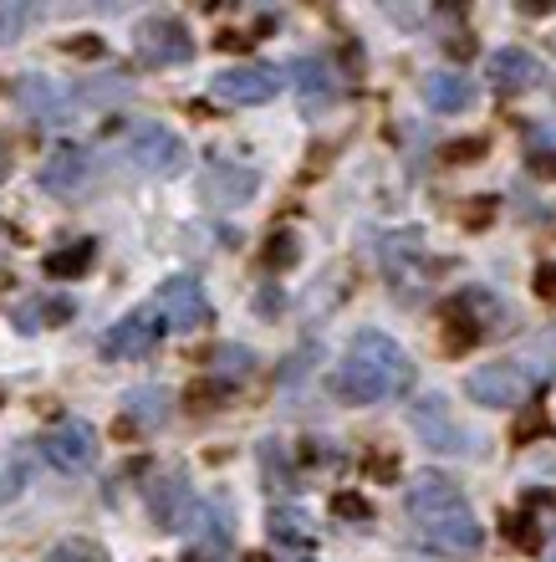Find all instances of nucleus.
<instances>
[{"instance_id":"1","label":"nucleus","mask_w":556,"mask_h":562,"mask_svg":"<svg viewBox=\"0 0 556 562\" xmlns=\"http://www.w3.org/2000/svg\"><path fill=\"white\" fill-rule=\"evenodd\" d=\"M404 502H409L413 537L429 552H440V558H475L485 548V527L475 521V512H469V502L459 496V486H454L450 475L424 471L409 486Z\"/></svg>"},{"instance_id":"2","label":"nucleus","mask_w":556,"mask_h":562,"mask_svg":"<svg viewBox=\"0 0 556 562\" xmlns=\"http://www.w3.org/2000/svg\"><path fill=\"white\" fill-rule=\"evenodd\" d=\"M409 384H413L409 353L388 333H373V327L348 342V353H342V363L332 373V394L342 404H383L394 394H409Z\"/></svg>"},{"instance_id":"3","label":"nucleus","mask_w":556,"mask_h":562,"mask_svg":"<svg viewBox=\"0 0 556 562\" xmlns=\"http://www.w3.org/2000/svg\"><path fill=\"white\" fill-rule=\"evenodd\" d=\"M117 159L128 164L133 175L174 179V175H184V164H190V144L154 119H133L128 128L117 134Z\"/></svg>"},{"instance_id":"4","label":"nucleus","mask_w":556,"mask_h":562,"mask_svg":"<svg viewBox=\"0 0 556 562\" xmlns=\"http://www.w3.org/2000/svg\"><path fill=\"white\" fill-rule=\"evenodd\" d=\"M144 496H148V517L159 521L163 532L194 537L209 521V506L200 502V496L190 491V481H179V475H159V481H148Z\"/></svg>"},{"instance_id":"5","label":"nucleus","mask_w":556,"mask_h":562,"mask_svg":"<svg viewBox=\"0 0 556 562\" xmlns=\"http://www.w3.org/2000/svg\"><path fill=\"white\" fill-rule=\"evenodd\" d=\"M11 98L21 103V113H26L31 123H42V128H61V123H72L77 103H82V92L61 88V82H52V77H42V72L21 77V82L11 88Z\"/></svg>"},{"instance_id":"6","label":"nucleus","mask_w":556,"mask_h":562,"mask_svg":"<svg viewBox=\"0 0 556 562\" xmlns=\"http://www.w3.org/2000/svg\"><path fill=\"white\" fill-rule=\"evenodd\" d=\"M133 52L144 67H184L194 57V36L174 15H148L144 26L133 31Z\"/></svg>"},{"instance_id":"7","label":"nucleus","mask_w":556,"mask_h":562,"mask_svg":"<svg viewBox=\"0 0 556 562\" xmlns=\"http://www.w3.org/2000/svg\"><path fill=\"white\" fill-rule=\"evenodd\" d=\"M281 88H286V77H281V67H271V61H246V67H225V72L209 77V92L235 108L271 103Z\"/></svg>"},{"instance_id":"8","label":"nucleus","mask_w":556,"mask_h":562,"mask_svg":"<svg viewBox=\"0 0 556 562\" xmlns=\"http://www.w3.org/2000/svg\"><path fill=\"white\" fill-rule=\"evenodd\" d=\"M465 394L485 409H521L531 400V373L521 363H480L465 379Z\"/></svg>"},{"instance_id":"9","label":"nucleus","mask_w":556,"mask_h":562,"mask_svg":"<svg viewBox=\"0 0 556 562\" xmlns=\"http://www.w3.org/2000/svg\"><path fill=\"white\" fill-rule=\"evenodd\" d=\"M154 312H159L163 327H174V333H200L209 323V296L205 286L194 277H169L154 296Z\"/></svg>"},{"instance_id":"10","label":"nucleus","mask_w":556,"mask_h":562,"mask_svg":"<svg viewBox=\"0 0 556 562\" xmlns=\"http://www.w3.org/2000/svg\"><path fill=\"white\" fill-rule=\"evenodd\" d=\"M413 435H419V445H429L434 456H465L469 450L465 425L454 419L444 394H424V400L413 404Z\"/></svg>"},{"instance_id":"11","label":"nucleus","mask_w":556,"mask_h":562,"mask_svg":"<svg viewBox=\"0 0 556 562\" xmlns=\"http://www.w3.org/2000/svg\"><path fill=\"white\" fill-rule=\"evenodd\" d=\"M163 338V323H159V312H133V317H123V323H113L103 333V358H113V363H133V358H144L154 353Z\"/></svg>"},{"instance_id":"12","label":"nucleus","mask_w":556,"mask_h":562,"mask_svg":"<svg viewBox=\"0 0 556 562\" xmlns=\"http://www.w3.org/2000/svg\"><path fill=\"white\" fill-rule=\"evenodd\" d=\"M42 456L57 465V471H88L92 460H98V435H92V425H82V419H61L52 435L42 440Z\"/></svg>"},{"instance_id":"13","label":"nucleus","mask_w":556,"mask_h":562,"mask_svg":"<svg viewBox=\"0 0 556 562\" xmlns=\"http://www.w3.org/2000/svg\"><path fill=\"white\" fill-rule=\"evenodd\" d=\"M485 77L496 82V92H526L542 82V61L531 57V52H521V46H500L485 61Z\"/></svg>"},{"instance_id":"14","label":"nucleus","mask_w":556,"mask_h":562,"mask_svg":"<svg viewBox=\"0 0 556 562\" xmlns=\"http://www.w3.org/2000/svg\"><path fill=\"white\" fill-rule=\"evenodd\" d=\"M88 175H92V164H88V154L82 148H57L52 159L42 164V184L52 194H82V184H88Z\"/></svg>"},{"instance_id":"15","label":"nucleus","mask_w":556,"mask_h":562,"mask_svg":"<svg viewBox=\"0 0 556 562\" xmlns=\"http://www.w3.org/2000/svg\"><path fill=\"white\" fill-rule=\"evenodd\" d=\"M424 103L434 108V113H469V108H475V82H469L465 72H429Z\"/></svg>"},{"instance_id":"16","label":"nucleus","mask_w":556,"mask_h":562,"mask_svg":"<svg viewBox=\"0 0 556 562\" xmlns=\"http://www.w3.org/2000/svg\"><path fill=\"white\" fill-rule=\"evenodd\" d=\"M92 256H98V240H72V246H61V251L46 256V277L52 281H72L92 267Z\"/></svg>"},{"instance_id":"17","label":"nucleus","mask_w":556,"mask_h":562,"mask_svg":"<svg viewBox=\"0 0 556 562\" xmlns=\"http://www.w3.org/2000/svg\"><path fill=\"white\" fill-rule=\"evenodd\" d=\"M250 369H256V353L240 348V342H220V348H209V373L225 379V384H240Z\"/></svg>"},{"instance_id":"18","label":"nucleus","mask_w":556,"mask_h":562,"mask_svg":"<svg viewBox=\"0 0 556 562\" xmlns=\"http://www.w3.org/2000/svg\"><path fill=\"white\" fill-rule=\"evenodd\" d=\"M292 82H296V92H302V98H327V92H337V77H332V67H327L322 57H302V61H296Z\"/></svg>"},{"instance_id":"19","label":"nucleus","mask_w":556,"mask_h":562,"mask_svg":"<svg viewBox=\"0 0 556 562\" xmlns=\"http://www.w3.org/2000/svg\"><path fill=\"white\" fill-rule=\"evenodd\" d=\"M123 404H128L133 425H144V429L163 425V415H169V394H163V389H133Z\"/></svg>"},{"instance_id":"20","label":"nucleus","mask_w":556,"mask_h":562,"mask_svg":"<svg viewBox=\"0 0 556 562\" xmlns=\"http://www.w3.org/2000/svg\"><path fill=\"white\" fill-rule=\"evenodd\" d=\"M36 5H42V0H0V46H15L26 36Z\"/></svg>"},{"instance_id":"21","label":"nucleus","mask_w":556,"mask_h":562,"mask_svg":"<svg viewBox=\"0 0 556 562\" xmlns=\"http://www.w3.org/2000/svg\"><path fill=\"white\" fill-rule=\"evenodd\" d=\"M72 317V302L67 296H46V302H31V307H21V327L26 333H36V327H57V323H67Z\"/></svg>"},{"instance_id":"22","label":"nucleus","mask_w":556,"mask_h":562,"mask_svg":"<svg viewBox=\"0 0 556 562\" xmlns=\"http://www.w3.org/2000/svg\"><path fill=\"white\" fill-rule=\"evenodd\" d=\"M220 190V200L225 205H240V200H246L250 190H256V175H246V169H215V175H209V194Z\"/></svg>"},{"instance_id":"23","label":"nucleus","mask_w":556,"mask_h":562,"mask_svg":"<svg viewBox=\"0 0 556 562\" xmlns=\"http://www.w3.org/2000/svg\"><path fill=\"white\" fill-rule=\"evenodd\" d=\"M521 363H531L542 379H556V333H542V338L531 342V353L521 358Z\"/></svg>"},{"instance_id":"24","label":"nucleus","mask_w":556,"mask_h":562,"mask_svg":"<svg viewBox=\"0 0 556 562\" xmlns=\"http://www.w3.org/2000/svg\"><path fill=\"white\" fill-rule=\"evenodd\" d=\"M42 562H107V552L92 548V542H61V548H52Z\"/></svg>"},{"instance_id":"25","label":"nucleus","mask_w":556,"mask_h":562,"mask_svg":"<svg viewBox=\"0 0 556 562\" xmlns=\"http://www.w3.org/2000/svg\"><path fill=\"white\" fill-rule=\"evenodd\" d=\"M265 267L271 271H281V267H292L296 261V236H286V231H276V236H271V246H265V256H261Z\"/></svg>"},{"instance_id":"26","label":"nucleus","mask_w":556,"mask_h":562,"mask_svg":"<svg viewBox=\"0 0 556 562\" xmlns=\"http://www.w3.org/2000/svg\"><path fill=\"white\" fill-rule=\"evenodd\" d=\"M383 15L388 21H398V26H413V0H378Z\"/></svg>"},{"instance_id":"27","label":"nucleus","mask_w":556,"mask_h":562,"mask_svg":"<svg viewBox=\"0 0 556 562\" xmlns=\"http://www.w3.org/2000/svg\"><path fill=\"white\" fill-rule=\"evenodd\" d=\"M536 292H542L546 302H556V267H536Z\"/></svg>"},{"instance_id":"28","label":"nucleus","mask_w":556,"mask_h":562,"mask_svg":"<svg viewBox=\"0 0 556 562\" xmlns=\"http://www.w3.org/2000/svg\"><path fill=\"white\" fill-rule=\"evenodd\" d=\"M515 5H521L526 15H552L556 11V0H515Z\"/></svg>"},{"instance_id":"29","label":"nucleus","mask_w":556,"mask_h":562,"mask_svg":"<svg viewBox=\"0 0 556 562\" xmlns=\"http://www.w3.org/2000/svg\"><path fill=\"white\" fill-rule=\"evenodd\" d=\"M0 179H5V148H0Z\"/></svg>"}]
</instances>
